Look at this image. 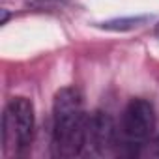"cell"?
<instances>
[{
	"mask_svg": "<svg viewBox=\"0 0 159 159\" xmlns=\"http://www.w3.org/2000/svg\"><path fill=\"white\" fill-rule=\"evenodd\" d=\"M88 114L77 88L66 86L52 101V153L56 157H77L86 148Z\"/></svg>",
	"mask_w": 159,
	"mask_h": 159,
	"instance_id": "obj_1",
	"label": "cell"
},
{
	"mask_svg": "<svg viewBox=\"0 0 159 159\" xmlns=\"http://www.w3.org/2000/svg\"><path fill=\"white\" fill-rule=\"evenodd\" d=\"M144 21H148V17H125V19H112L107 23H101V28L105 30H131L140 26Z\"/></svg>",
	"mask_w": 159,
	"mask_h": 159,
	"instance_id": "obj_5",
	"label": "cell"
},
{
	"mask_svg": "<svg viewBox=\"0 0 159 159\" xmlns=\"http://www.w3.org/2000/svg\"><path fill=\"white\" fill-rule=\"evenodd\" d=\"M36 129L34 103L28 98H11L2 114V152L6 157L21 155L30 148Z\"/></svg>",
	"mask_w": 159,
	"mask_h": 159,
	"instance_id": "obj_2",
	"label": "cell"
},
{
	"mask_svg": "<svg viewBox=\"0 0 159 159\" xmlns=\"http://www.w3.org/2000/svg\"><path fill=\"white\" fill-rule=\"evenodd\" d=\"M86 146H90L98 155H107L116 150V127L107 112L96 111L88 114Z\"/></svg>",
	"mask_w": 159,
	"mask_h": 159,
	"instance_id": "obj_4",
	"label": "cell"
},
{
	"mask_svg": "<svg viewBox=\"0 0 159 159\" xmlns=\"http://www.w3.org/2000/svg\"><path fill=\"white\" fill-rule=\"evenodd\" d=\"M153 155H157L159 157V135L155 137V140H153Z\"/></svg>",
	"mask_w": 159,
	"mask_h": 159,
	"instance_id": "obj_6",
	"label": "cell"
},
{
	"mask_svg": "<svg viewBox=\"0 0 159 159\" xmlns=\"http://www.w3.org/2000/svg\"><path fill=\"white\" fill-rule=\"evenodd\" d=\"M8 19H10V13L4 10V19H2V25H6V23H8Z\"/></svg>",
	"mask_w": 159,
	"mask_h": 159,
	"instance_id": "obj_7",
	"label": "cell"
},
{
	"mask_svg": "<svg viewBox=\"0 0 159 159\" xmlns=\"http://www.w3.org/2000/svg\"><path fill=\"white\" fill-rule=\"evenodd\" d=\"M120 129L129 144L140 146L144 140H148L155 129V111L152 103L140 98L131 99L122 112Z\"/></svg>",
	"mask_w": 159,
	"mask_h": 159,
	"instance_id": "obj_3",
	"label": "cell"
},
{
	"mask_svg": "<svg viewBox=\"0 0 159 159\" xmlns=\"http://www.w3.org/2000/svg\"><path fill=\"white\" fill-rule=\"evenodd\" d=\"M155 36L159 38V23H157V26H155Z\"/></svg>",
	"mask_w": 159,
	"mask_h": 159,
	"instance_id": "obj_8",
	"label": "cell"
}]
</instances>
